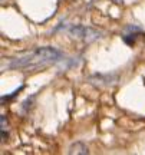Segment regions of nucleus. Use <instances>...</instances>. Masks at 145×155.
I'll use <instances>...</instances> for the list:
<instances>
[{"label":"nucleus","instance_id":"obj_1","mask_svg":"<svg viewBox=\"0 0 145 155\" xmlns=\"http://www.w3.org/2000/svg\"><path fill=\"white\" fill-rule=\"evenodd\" d=\"M62 58V53L55 48H39L35 52L29 53L25 58H19L13 61L10 66L12 68H29V66H39L45 63H52V62L59 61Z\"/></svg>","mask_w":145,"mask_h":155},{"label":"nucleus","instance_id":"obj_4","mask_svg":"<svg viewBox=\"0 0 145 155\" xmlns=\"http://www.w3.org/2000/svg\"><path fill=\"white\" fill-rule=\"evenodd\" d=\"M22 89H23V86H20V88L17 89V91H15V92H13L12 95H9V96H3V98H2V102H5V101H10L12 98H15V96H16V95L19 94V92H20Z\"/></svg>","mask_w":145,"mask_h":155},{"label":"nucleus","instance_id":"obj_5","mask_svg":"<svg viewBox=\"0 0 145 155\" xmlns=\"http://www.w3.org/2000/svg\"><path fill=\"white\" fill-rule=\"evenodd\" d=\"M112 2H114V3H118V5H119V3H122V0H112Z\"/></svg>","mask_w":145,"mask_h":155},{"label":"nucleus","instance_id":"obj_2","mask_svg":"<svg viewBox=\"0 0 145 155\" xmlns=\"http://www.w3.org/2000/svg\"><path fill=\"white\" fill-rule=\"evenodd\" d=\"M71 32H72L75 36H79V38H84V39H86L88 36H91V35L96 36V32H94V30L89 28H85V26H73V28L71 29Z\"/></svg>","mask_w":145,"mask_h":155},{"label":"nucleus","instance_id":"obj_3","mask_svg":"<svg viewBox=\"0 0 145 155\" xmlns=\"http://www.w3.org/2000/svg\"><path fill=\"white\" fill-rule=\"evenodd\" d=\"M69 154H88L89 151H88V147L82 142H76V144H73L69 151H68Z\"/></svg>","mask_w":145,"mask_h":155}]
</instances>
